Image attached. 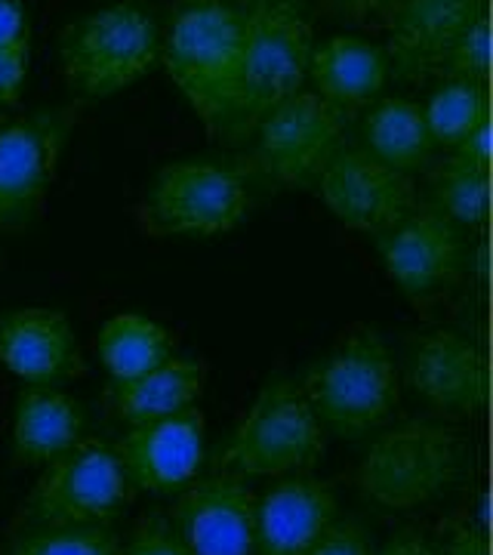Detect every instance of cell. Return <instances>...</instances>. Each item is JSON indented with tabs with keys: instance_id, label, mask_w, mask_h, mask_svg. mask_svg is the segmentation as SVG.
<instances>
[{
	"instance_id": "cell-1",
	"label": "cell",
	"mask_w": 493,
	"mask_h": 555,
	"mask_svg": "<svg viewBox=\"0 0 493 555\" xmlns=\"http://www.w3.org/2000/svg\"><path fill=\"white\" fill-rule=\"evenodd\" d=\"M167 75L204 127L229 137L241 100V10L229 0H182L160 47Z\"/></svg>"
},
{
	"instance_id": "cell-2",
	"label": "cell",
	"mask_w": 493,
	"mask_h": 555,
	"mask_svg": "<svg viewBox=\"0 0 493 555\" xmlns=\"http://www.w3.org/2000/svg\"><path fill=\"white\" fill-rule=\"evenodd\" d=\"M466 473V438L438 420H404L367 448L358 491L371 503L407 513L444 496Z\"/></svg>"
},
{
	"instance_id": "cell-3",
	"label": "cell",
	"mask_w": 493,
	"mask_h": 555,
	"mask_svg": "<svg viewBox=\"0 0 493 555\" xmlns=\"http://www.w3.org/2000/svg\"><path fill=\"white\" fill-rule=\"evenodd\" d=\"M241 10V100L229 137L257 130L265 112L302 90L312 60V20L302 0H247Z\"/></svg>"
},
{
	"instance_id": "cell-4",
	"label": "cell",
	"mask_w": 493,
	"mask_h": 555,
	"mask_svg": "<svg viewBox=\"0 0 493 555\" xmlns=\"http://www.w3.org/2000/svg\"><path fill=\"white\" fill-rule=\"evenodd\" d=\"M321 426L361 438L382 426L398 404V367L376 331H358L336 346L302 383Z\"/></svg>"
},
{
	"instance_id": "cell-5",
	"label": "cell",
	"mask_w": 493,
	"mask_h": 555,
	"mask_svg": "<svg viewBox=\"0 0 493 555\" xmlns=\"http://www.w3.org/2000/svg\"><path fill=\"white\" fill-rule=\"evenodd\" d=\"M62 72L87 100L127 90L160 56L158 25L139 3H112L83 16L62 38Z\"/></svg>"
},
{
	"instance_id": "cell-6",
	"label": "cell",
	"mask_w": 493,
	"mask_h": 555,
	"mask_svg": "<svg viewBox=\"0 0 493 555\" xmlns=\"http://www.w3.org/2000/svg\"><path fill=\"white\" fill-rule=\"evenodd\" d=\"M324 454V426L306 389L287 377L269 379L237 423L222 466L235 476H290Z\"/></svg>"
},
{
	"instance_id": "cell-7",
	"label": "cell",
	"mask_w": 493,
	"mask_h": 555,
	"mask_svg": "<svg viewBox=\"0 0 493 555\" xmlns=\"http://www.w3.org/2000/svg\"><path fill=\"white\" fill-rule=\"evenodd\" d=\"M130 478L118 448L80 438L72 451L47 463L22 503L16 525H93L112 521L130 500Z\"/></svg>"
},
{
	"instance_id": "cell-8",
	"label": "cell",
	"mask_w": 493,
	"mask_h": 555,
	"mask_svg": "<svg viewBox=\"0 0 493 555\" xmlns=\"http://www.w3.org/2000/svg\"><path fill=\"white\" fill-rule=\"evenodd\" d=\"M247 214V185L235 167L222 160H173L152 182L142 222L145 232L210 238L235 229Z\"/></svg>"
},
{
	"instance_id": "cell-9",
	"label": "cell",
	"mask_w": 493,
	"mask_h": 555,
	"mask_svg": "<svg viewBox=\"0 0 493 555\" xmlns=\"http://www.w3.org/2000/svg\"><path fill=\"white\" fill-rule=\"evenodd\" d=\"M346 118L315 90H296L257 124V167L277 185L306 189L342 149Z\"/></svg>"
},
{
	"instance_id": "cell-10",
	"label": "cell",
	"mask_w": 493,
	"mask_h": 555,
	"mask_svg": "<svg viewBox=\"0 0 493 555\" xmlns=\"http://www.w3.org/2000/svg\"><path fill=\"white\" fill-rule=\"evenodd\" d=\"M376 250L398 291L419 302L454 287L463 272L466 241L456 222L432 204H423L382 229L376 235Z\"/></svg>"
},
{
	"instance_id": "cell-11",
	"label": "cell",
	"mask_w": 493,
	"mask_h": 555,
	"mask_svg": "<svg viewBox=\"0 0 493 555\" xmlns=\"http://www.w3.org/2000/svg\"><path fill=\"white\" fill-rule=\"evenodd\" d=\"M72 127V108H47L0 127V229L25 225L38 214Z\"/></svg>"
},
{
	"instance_id": "cell-12",
	"label": "cell",
	"mask_w": 493,
	"mask_h": 555,
	"mask_svg": "<svg viewBox=\"0 0 493 555\" xmlns=\"http://www.w3.org/2000/svg\"><path fill=\"white\" fill-rule=\"evenodd\" d=\"M315 182L327 210L355 232L379 235L416 207L414 179L367 149H339Z\"/></svg>"
},
{
	"instance_id": "cell-13",
	"label": "cell",
	"mask_w": 493,
	"mask_h": 555,
	"mask_svg": "<svg viewBox=\"0 0 493 555\" xmlns=\"http://www.w3.org/2000/svg\"><path fill=\"white\" fill-rule=\"evenodd\" d=\"M257 496L244 476H217L189 481L173 509V531L189 555H254Z\"/></svg>"
},
{
	"instance_id": "cell-14",
	"label": "cell",
	"mask_w": 493,
	"mask_h": 555,
	"mask_svg": "<svg viewBox=\"0 0 493 555\" xmlns=\"http://www.w3.org/2000/svg\"><path fill=\"white\" fill-rule=\"evenodd\" d=\"M207 423L197 408L130 426L118 456L130 485L139 491H179L204 466Z\"/></svg>"
},
{
	"instance_id": "cell-15",
	"label": "cell",
	"mask_w": 493,
	"mask_h": 555,
	"mask_svg": "<svg viewBox=\"0 0 493 555\" xmlns=\"http://www.w3.org/2000/svg\"><path fill=\"white\" fill-rule=\"evenodd\" d=\"M484 10V0H398L386 16L389 72L414 83L441 75L456 38Z\"/></svg>"
},
{
	"instance_id": "cell-16",
	"label": "cell",
	"mask_w": 493,
	"mask_h": 555,
	"mask_svg": "<svg viewBox=\"0 0 493 555\" xmlns=\"http://www.w3.org/2000/svg\"><path fill=\"white\" fill-rule=\"evenodd\" d=\"M407 379L441 414H475L488 398V361L472 339L432 331L411 343Z\"/></svg>"
},
{
	"instance_id": "cell-17",
	"label": "cell",
	"mask_w": 493,
	"mask_h": 555,
	"mask_svg": "<svg viewBox=\"0 0 493 555\" xmlns=\"http://www.w3.org/2000/svg\"><path fill=\"white\" fill-rule=\"evenodd\" d=\"M0 364L28 386H60L83 374L68 315L40 306L0 318Z\"/></svg>"
},
{
	"instance_id": "cell-18",
	"label": "cell",
	"mask_w": 493,
	"mask_h": 555,
	"mask_svg": "<svg viewBox=\"0 0 493 555\" xmlns=\"http://www.w3.org/2000/svg\"><path fill=\"white\" fill-rule=\"evenodd\" d=\"M339 516L330 481L294 476L257 500L254 555H306Z\"/></svg>"
},
{
	"instance_id": "cell-19",
	"label": "cell",
	"mask_w": 493,
	"mask_h": 555,
	"mask_svg": "<svg viewBox=\"0 0 493 555\" xmlns=\"http://www.w3.org/2000/svg\"><path fill=\"white\" fill-rule=\"evenodd\" d=\"M389 75V56L382 47L352 35H336L312 47L306 78H312V90L342 118H355L382 93Z\"/></svg>"
},
{
	"instance_id": "cell-20",
	"label": "cell",
	"mask_w": 493,
	"mask_h": 555,
	"mask_svg": "<svg viewBox=\"0 0 493 555\" xmlns=\"http://www.w3.org/2000/svg\"><path fill=\"white\" fill-rule=\"evenodd\" d=\"M87 414L56 386H31L16 401L13 456L28 466H47L83 438Z\"/></svg>"
},
{
	"instance_id": "cell-21",
	"label": "cell",
	"mask_w": 493,
	"mask_h": 555,
	"mask_svg": "<svg viewBox=\"0 0 493 555\" xmlns=\"http://www.w3.org/2000/svg\"><path fill=\"white\" fill-rule=\"evenodd\" d=\"M204 377L207 374L200 361L170 356L139 377L112 383L105 401L118 420H124L127 426H137L195 408V401L204 392Z\"/></svg>"
},
{
	"instance_id": "cell-22",
	"label": "cell",
	"mask_w": 493,
	"mask_h": 555,
	"mask_svg": "<svg viewBox=\"0 0 493 555\" xmlns=\"http://www.w3.org/2000/svg\"><path fill=\"white\" fill-rule=\"evenodd\" d=\"M364 137H367V152L401 173L419 170L432 160L434 139L429 133L423 105L404 96L376 102L364 120Z\"/></svg>"
},
{
	"instance_id": "cell-23",
	"label": "cell",
	"mask_w": 493,
	"mask_h": 555,
	"mask_svg": "<svg viewBox=\"0 0 493 555\" xmlns=\"http://www.w3.org/2000/svg\"><path fill=\"white\" fill-rule=\"evenodd\" d=\"M96 346L112 383L139 377L173 356V337L158 321L139 312H120L108 318L99 331Z\"/></svg>"
},
{
	"instance_id": "cell-24",
	"label": "cell",
	"mask_w": 493,
	"mask_h": 555,
	"mask_svg": "<svg viewBox=\"0 0 493 555\" xmlns=\"http://www.w3.org/2000/svg\"><path fill=\"white\" fill-rule=\"evenodd\" d=\"M3 555H120V537L108 521L93 525H16Z\"/></svg>"
},
{
	"instance_id": "cell-25",
	"label": "cell",
	"mask_w": 493,
	"mask_h": 555,
	"mask_svg": "<svg viewBox=\"0 0 493 555\" xmlns=\"http://www.w3.org/2000/svg\"><path fill=\"white\" fill-rule=\"evenodd\" d=\"M423 115H426L434 145H444V149L463 145L488 120L484 83L447 78L423 105Z\"/></svg>"
},
{
	"instance_id": "cell-26",
	"label": "cell",
	"mask_w": 493,
	"mask_h": 555,
	"mask_svg": "<svg viewBox=\"0 0 493 555\" xmlns=\"http://www.w3.org/2000/svg\"><path fill=\"white\" fill-rule=\"evenodd\" d=\"M432 207L459 229L478 225L488 214V167L454 152L432 173Z\"/></svg>"
},
{
	"instance_id": "cell-27",
	"label": "cell",
	"mask_w": 493,
	"mask_h": 555,
	"mask_svg": "<svg viewBox=\"0 0 493 555\" xmlns=\"http://www.w3.org/2000/svg\"><path fill=\"white\" fill-rule=\"evenodd\" d=\"M444 72H447V78L484 83L488 72H491V22H488V10L478 13L466 25V31L456 38L451 53H447V60H444L441 75Z\"/></svg>"
},
{
	"instance_id": "cell-28",
	"label": "cell",
	"mask_w": 493,
	"mask_h": 555,
	"mask_svg": "<svg viewBox=\"0 0 493 555\" xmlns=\"http://www.w3.org/2000/svg\"><path fill=\"white\" fill-rule=\"evenodd\" d=\"M120 555H189L182 540L167 518L148 516L133 528L127 543H120Z\"/></svg>"
},
{
	"instance_id": "cell-29",
	"label": "cell",
	"mask_w": 493,
	"mask_h": 555,
	"mask_svg": "<svg viewBox=\"0 0 493 555\" xmlns=\"http://www.w3.org/2000/svg\"><path fill=\"white\" fill-rule=\"evenodd\" d=\"M306 555H374L367 528L355 518H339L317 537V543Z\"/></svg>"
},
{
	"instance_id": "cell-30",
	"label": "cell",
	"mask_w": 493,
	"mask_h": 555,
	"mask_svg": "<svg viewBox=\"0 0 493 555\" xmlns=\"http://www.w3.org/2000/svg\"><path fill=\"white\" fill-rule=\"evenodd\" d=\"M28 75V47H0V105H16Z\"/></svg>"
},
{
	"instance_id": "cell-31",
	"label": "cell",
	"mask_w": 493,
	"mask_h": 555,
	"mask_svg": "<svg viewBox=\"0 0 493 555\" xmlns=\"http://www.w3.org/2000/svg\"><path fill=\"white\" fill-rule=\"evenodd\" d=\"M441 555H491L488 553V537L484 531L466 521V518H454L447 525V531L441 537V546H438Z\"/></svg>"
},
{
	"instance_id": "cell-32",
	"label": "cell",
	"mask_w": 493,
	"mask_h": 555,
	"mask_svg": "<svg viewBox=\"0 0 493 555\" xmlns=\"http://www.w3.org/2000/svg\"><path fill=\"white\" fill-rule=\"evenodd\" d=\"M31 25L20 0H0V47H28Z\"/></svg>"
},
{
	"instance_id": "cell-33",
	"label": "cell",
	"mask_w": 493,
	"mask_h": 555,
	"mask_svg": "<svg viewBox=\"0 0 493 555\" xmlns=\"http://www.w3.org/2000/svg\"><path fill=\"white\" fill-rule=\"evenodd\" d=\"M327 13L349 22H371L379 16H389L398 0H321Z\"/></svg>"
},
{
	"instance_id": "cell-34",
	"label": "cell",
	"mask_w": 493,
	"mask_h": 555,
	"mask_svg": "<svg viewBox=\"0 0 493 555\" xmlns=\"http://www.w3.org/2000/svg\"><path fill=\"white\" fill-rule=\"evenodd\" d=\"M374 555H441L438 553V546H434L432 540L426 534H419V531H401V534H394L379 553Z\"/></svg>"
}]
</instances>
